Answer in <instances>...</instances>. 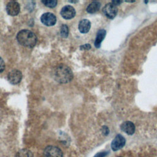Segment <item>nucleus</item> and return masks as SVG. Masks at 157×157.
I'll return each instance as SVG.
<instances>
[{
	"instance_id": "f257e3e1",
	"label": "nucleus",
	"mask_w": 157,
	"mask_h": 157,
	"mask_svg": "<svg viewBox=\"0 0 157 157\" xmlns=\"http://www.w3.org/2000/svg\"><path fill=\"white\" fill-rule=\"evenodd\" d=\"M53 77L59 83H67L73 78V72L67 66L60 64L53 70Z\"/></svg>"
},
{
	"instance_id": "f03ea898",
	"label": "nucleus",
	"mask_w": 157,
	"mask_h": 157,
	"mask_svg": "<svg viewBox=\"0 0 157 157\" xmlns=\"http://www.w3.org/2000/svg\"><path fill=\"white\" fill-rule=\"evenodd\" d=\"M17 40L18 43L28 48H33L37 42V37L31 31L23 29L17 34Z\"/></svg>"
},
{
	"instance_id": "7ed1b4c3",
	"label": "nucleus",
	"mask_w": 157,
	"mask_h": 157,
	"mask_svg": "<svg viewBox=\"0 0 157 157\" xmlns=\"http://www.w3.org/2000/svg\"><path fill=\"white\" fill-rule=\"evenodd\" d=\"M45 157H63L61 150L55 146H47L44 151Z\"/></svg>"
},
{
	"instance_id": "20e7f679",
	"label": "nucleus",
	"mask_w": 157,
	"mask_h": 157,
	"mask_svg": "<svg viewBox=\"0 0 157 157\" xmlns=\"http://www.w3.org/2000/svg\"><path fill=\"white\" fill-rule=\"evenodd\" d=\"M41 22L45 26H51L55 25L56 22V17L55 15L50 12H46L40 17Z\"/></svg>"
},
{
	"instance_id": "39448f33",
	"label": "nucleus",
	"mask_w": 157,
	"mask_h": 157,
	"mask_svg": "<svg viewBox=\"0 0 157 157\" xmlns=\"http://www.w3.org/2000/svg\"><path fill=\"white\" fill-rule=\"evenodd\" d=\"M21 79L22 74L20 71L17 69L11 71L7 75V80L12 85H17L19 83Z\"/></svg>"
},
{
	"instance_id": "423d86ee",
	"label": "nucleus",
	"mask_w": 157,
	"mask_h": 157,
	"mask_svg": "<svg viewBox=\"0 0 157 157\" xmlns=\"http://www.w3.org/2000/svg\"><path fill=\"white\" fill-rule=\"evenodd\" d=\"M102 11L107 17L109 18H113L116 16L118 10L115 5L112 2H109L105 5Z\"/></svg>"
},
{
	"instance_id": "0eeeda50",
	"label": "nucleus",
	"mask_w": 157,
	"mask_h": 157,
	"mask_svg": "<svg viewBox=\"0 0 157 157\" xmlns=\"http://www.w3.org/2000/svg\"><path fill=\"white\" fill-rule=\"evenodd\" d=\"M20 7L19 3L15 1L9 2L6 6L7 13L10 16L17 15L20 12Z\"/></svg>"
},
{
	"instance_id": "6e6552de",
	"label": "nucleus",
	"mask_w": 157,
	"mask_h": 157,
	"mask_svg": "<svg viewBox=\"0 0 157 157\" xmlns=\"http://www.w3.org/2000/svg\"><path fill=\"white\" fill-rule=\"evenodd\" d=\"M61 15L62 17L66 20H69L74 18L75 15V9L69 5L64 6L60 12Z\"/></svg>"
},
{
	"instance_id": "1a4fd4ad",
	"label": "nucleus",
	"mask_w": 157,
	"mask_h": 157,
	"mask_svg": "<svg viewBox=\"0 0 157 157\" xmlns=\"http://www.w3.org/2000/svg\"><path fill=\"white\" fill-rule=\"evenodd\" d=\"M125 142H126V140L124 137L121 134H118L116 136V137L114 138V139L112 142V144H111L112 149L113 151H117L124 147V145H125Z\"/></svg>"
},
{
	"instance_id": "9d476101",
	"label": "nucleus",
	"mask_w": 157,
	"mask_h": 157,
	"mask_svg": "<svg viewBox=\"0 0 157 157\" xmlns=\"http://www.w3.org/2000/svg\"><path fill=\"white\" fill-rule=\"evenodd\" d=\"M121 129L128 135H132L135 131V126L131 121H125L121 124Z\"/></svg>"
},
{
	"instance_id": "9b49d317",
	"label": "nucleus",
	"mask_w": 157,
	"mask_h": 157,
	"mask_svg": "<svg viewBox=\"0 0 157 157\" xmlns=\"http://www.w3.org/2000/svg\"><path fill=\"white\" fill-rule=\"evenodd\" d=\"M91 28V23L87 19H83L78 23V29L81 33H88Z\"/></svg>"
},
{
	"instance_id": "f8f14e48",
	"label": "nucleus",
	"mask_w": 157,
	"mask_h": 157,
	"mask_svg": "<svg viewBox=\"0 0 157 157\" xmlns=\"http://www.w3.org/2000/svg\"><path fill=\"white\" fill-rule=\"evenodd\" d=\"M106 31L104 29H99L97 33L96 37L94 41V46L96 48H99L105 36Z\"/></svg>"
},
{
	"instance_id": "ddd939ff",
	"label": "nucleus",
	"mask_w": 157,
	"mask_h": 157,
	"mask_svg": "<svg viewBox=\"0 0 157 157\" xmlns=\"http://www.w3.org/2000/svg\"><path fill=\"white\" fill-rule=\"evenodd\" d=\"M101 7V3L98 1H93L86 7V11L90 13H94L97 12Z\"/></svg>"
},
{
	"instance_id": "4468645a",
	"label": "nucleus",
	"mask_w": 157,
	"mask_h": 157,
	"mask_svg": "<svg viewBox=\"0 0 157 157\" xmlns=\"http://www.w3.org/2000/svg\"><path fill=\"white\" fill-rule=\"evenodd\" d=\"M15 157H33V154L28 149H22L17 153Z\"/></svg>"
},
{
	"instance_id": "2eb2a0df",
	"label": "nucleus",
	"mask_w": 157,
	"mask_h": 157,
	"mask_svg": "<svg viewBox=\"0 0 157 157\" xmlns=\"http://www.w3.org/2000/svg\"><path fill=\"white\" fill-rule=\"evenodd\" d=\"M68 34H69V28L66 25L63 24L61 27L60 34L63 37L66 38L68 36Z\"/></svg>"
},
{
	"instance_id": "dca6fc26",
	"label": "nucleus",
	"mask_w": 157,
	"mask_h": 157,
	"mask_svg": "<svg viewBox=\"0 0 157 157\" xmlns=\"http://www.w3.org/2000/svg\"><path fill=\"white\" fill-rule=\"evenodd\" d=\"M42 2L47 7L53 8L55 7L57 4V1L56 0H44Z\"/></svg>"
},
{
	"instance_id": "f3484780",
	"label": "nucleus",
	"mask_w": 157,
	"mask_h": 157,
	"mask_svg": "<svg viewBox=\"0 0 157 157\" xmlns=\"http://www.w3.org/2000/svg\"><path fill=\"white\" fill-rule=\"evenodd\" d=\"M5 67H6L5 63H4V60L2 59V58L0 56V73L4 71Z\"/></svg>"
},
{
	"instance_id": "a211bd4d",
	"label": "nucleus",
	"mask_w": 157,
	"mask_h": 157,
	"mask_svg": "<svg viewBox=\"0 0 157 157\" xmlns=\"http://www.w3.org/2000/svg\"><path fill=\"white\" fill-rule=\"evenodd\" d=\"M91 47L89 44H86L83 45H81L80 47V50H89L91 48Z\"/></svg>"
},
{
	"instance_id": "6ab92c4d",
	"label": "nucleus",
	"mask_w": 157,
	"mask_h": 157,
	"mask_svg": "<svg viewBox=\"0 0 157 157\" xmlns=\"http://www.w3.org/2000/svg\"><path fill=\"white\" fill-rule=\"evenodd\" d=\"M107 152H100L97 153L94 157H105L107 155Z\"/></svg>"
},
{
	"instance_id": "aec40b11",
	"label": "nucleus",
	"mask_w": 157,
	"mask_h": 157,
	"mask_svg": "<svg viewBox=\"0 0 157 157\" xmlns=\"http://www.w3.org/2000/svg\"><path fill=\"white\" fill-rule=\"evenodd\" d=\"M122 2H123V1H113L112 2L114 5H115V6H117V5H120Z\"/></svg>"
},
{
	"instance_id": "412c9836",
	"label": "nucleus",
	"mask_w": 157,
	"mask_h": 157,
	"mask_svg": "<svg viewBox=\"0 0 157 157\" xmlns=\"http://www.w3.org/2000/svg\"><path fill=\"white\" fill-rule=\"evenodd\" d=\"M102 129H103V133L104 134H109V129H108V128L107 127H105V126L103 127Z\"/></svg>"
},
{
	"instance_id": "4be33fe9",
	"label": "nucleus",
	"mask_w": 157,
	"mask_h": 157,
	"mask_svg": "<svg viewBox=\"0 0 157 157\" xmlns=\"http://www.w3.org/2000/svg\"><path fill=\"white\" fill-rule=\"evenodd\" d=\"M119 157H123V156H119Z\"/></svg>"
}]
</instances>
